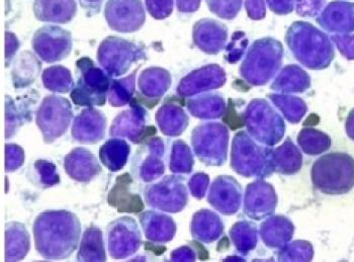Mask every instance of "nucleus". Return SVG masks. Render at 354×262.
Returning <instances> with one entry per match:
<instances>
[{
	"label": "nucleus",
	"instance_id": "nucleus-1",
	"mask_svg": "<svg viewBox=\"0 0 354 262\" xmlns=\"http://www.w3.org/2000/svg\"><path fill=\"white\" fill-rule=\"evenodd\" d=\"M32 232L41 256L47 261H61L77 249L82 224L72 212L46 211L35 220Z\"/></svg>",
	"mask_w": 354,
	"mask_h": 262
},
{
	"label": "nucleus",
	"instance_id": "nucleus-2",
	"mask_svg": "<svg viewBox=\"0 0 354 262\" xmlns=\"http://www.w3.org/2000/svg\"><path fill=\"white\" fill-rule=\"evenodd\" d=\"M78 78L72 88L70 97L74 104L80 106H102L108 98L111 76L89 57H82L76 62Z\"/></svg>",
	"mask_w": 354,
	"mask_h": 262
},
{
	"label": "nucleus",
	"instance_id": "nucleus-3",
	"mask_svg": "<svg viewBox=\"0 0 354 262\" xmlns=\"http://www.w3.org/2000/svg\"><path fill=\"white\" fill-rule=\"evenodd\" d=\"M143 59H146L143 46L119 37H108L98 48V63L111 77L124 75L134 63Z\"/></svg>",
	"mask_w": 354,
	"mask_h": 262
},
{
	"label": "nucleus",
	"instance_id": "nucleus-4",
	"mask_svg": "<svg viewBox=\"0 0 354 262\" xmlns=\"http://www.w3.org/2000/svg\"><path fill=\"white\" fill-rule=\"evenodd\" d=\"M73 119L71 104L67 98L49 95L44 98L37 111V126L46 144L53 143L68 130Z\"/></svg>",
	"mask_w": 354,
	"mask_h": 262
},
{
	"label": "nucleus",
	"instance_id": "nucleus-5",
	"mask_svg": "<svg viewBox=\"0 0 354 262\" xmlns=\"http://www.w3.org/2000/svg\"><path fill=\"white\" fill-rule=\"evenodd\" d=\"M147 111L142 104L133 98L130 108L122 111L113 120L109 129V136L115 138H126L134 144H141L146 139L156 134L154 127L146 126Z\"/></svg>",
	"mask_w": 354,
	"mask_h": 262
},
{
	"label": "nucleus",
	"instance_id": "nucleus-6",
	"mask_svg": "<svg viewBox=\"0 0 354 262\" xmlns=\"http://www.w3.org/2000/svg\"><path fill=\"white\" fill-rule=\"evenodd\" d=\"M106 241L109 255L113 259H126L139 250L142 236L136 221L122 217L106 227Z\"/></svg>",
	"mask_w": 354,
	"mask_h": 262
},
{
	"label": "nucleus",
	"instance_id": "nucleus-7",
	"mask_svg": "<svg viewBox=\"0 0 354 262\" xmlns=\"http://www.w3.org/2000/svg\"><path fill=\"white\" fill-rule=\"evenodd\" d=\"M32 46L35 53L44 62H58L71 53V34L57 26H45L35 32Z\"/></svg>",
	"mask_w": 354,
	"mask_h": 262
},
{
	"label": "nucleus",
	"instance_id": "nucleus-8",
	"mask_svg": "<svg viewBox=\"0 0 354 262\" xmlns=\"http://www.w3.org/2000/svg\"><path fill=\"white\" fill-rule=\"evenodd\" d=\"M104 15L109 28L119 32H137L146 21L142 0H108Z\"/></svg>",
	"mask_w": 354,
	"mask_h": 262
},
{
	"label": "nucleus",
	"instance_id": "nucleus-9",
	"mask_svg": "<svg viewBox=\"0 0 354 262\" xmlns=\"http://www.w3.org/2000/svg\"><path fill=\"white\" fill-rule=\"evenodd\" d=\"M163 143L159 138L146 139L140 144L132 159L133 176L143 183L156 180L163 174Z\"/></svg>",
	"mask_w": 354,
	"mask_h": 262
},
{
	"label": "nucleus",
	"instance_id": "nucleus-10",
	"mask_svg": "<svg viewBox=\"0 0 354 262\" xmlns=\"http://www.w3.org/2000/svg\"><path fill=\"white\" fill-rule=\"evenodd\" d=\"M138 82L140 93H136L134 100L143 106L153 109L158 104L167 88H169L171 79L169 73L165 70L152 67L144 70L140 74Z\"/></svg>",
	"mask_w": 354,
	"mask_h": 262
},
{
	"label": "nucleus",
	"instance_id": "nucleus-11",
	"mask_svg": "<svg viewBox=\"0 0 354 262\" xmlns=\"http://www.w3.org/2000/svg\"><path fill=\"white\" fill-rule=\"evenodd\" d=\"M106 118L93 108L83 110L72 124V137L82 144H96L106 135Z\"/></svg>",
	"mask_w": 354,
	"mask_h": 262
},
{
	"label": "nucleus",
	"instance_id": "nucleus-12",
	"mask_svg": "<svg viewBox=\"0 0 354 262\" xmlns=\"http://www.w3.org/2000/svg\"><path fill=\"white\" fill-rule=\"evenodd\" d=\"M132 185L133 178L128 172L118 176L115 185L109 191V206L119 213L137 214L143 211V200L140 194L133 193Z\"/></svg>",
	"mask_w": 354,
	"mask_h": 262
},
{
	"label": "nucleus",
	"instance_id": "nucleus-13",
	"mask_svg": "<svg viewBox=\"0 0 354 262\" xmlns=\"http://www.w3.org/2000/svg\"><path fill=\"white\" fill-rule=\"evenodd\" d=\"M64 167L69 178L80 183H89L102 172V166L93 153L82 147L66 155Z\"/></svg>",
	"mask_w": 354,
	"mask_h": 262
},
{
	"label": "nucleus",
	"instance_id": "nucleus-14",
	"mask_svg": "<svg viewBox=\"0 0 354 262\" xmlns=\"http://www.w3.org/2000/svg\"><path fill=\"white\" fill-rule=\"evenodd\" d=\"M36 91H32L17 100L8 97L6 102V137L12 138L21 126L32 121V111L37 104Z\"/></svg>",
	"mask_w": 354,
	"mask_h": 262
},
{
	"label": "nucleus",
	"instance_id": "nucleus-15",
	"mask_svg": "<svg viewBox=\"0 0 354 262\" xmlns=\"http://www.w3.org/2000/svg\"><path fill=\"white\" fill-rule=\"evenodd\" d=\"M76 10L75 0H36L34 3L35 17L44 23H69Z\"/></svg>",
	"mask_w": 354,
	"mask_h": 262
},
{
	"label": "nucleus",
	"instance_id": "nucleus-16",
	"mask_svg": "<svg viewBox=\"0 0 354 262\" xmlns=\"http://www.w3.org/2000/svg\"><path fill=\"white\" fill-rule=\"evenodd\" d=\"M226 37V27L214 19H202L194 28L196 45L207 53L215 54L220 51Z\"/></svg>",
	"mask_w": 354,
	"mask_h": 262
},
{
	"label": "nucleus",
	"instance_id": "nucleus-17",
	"mask_svg": "<svg viewBox=\"0 0 354 262\" xmlns=\"http://www.w3.org/2000/svg\"><path fill=\"white\" fill-rule=\"evenodd\" d=\"M41 70V63L35 54L24 51L15 59L12 70V84L15 88L30 86L36 82Z\"/></svg>",
	"mask_w": 354,
	"mask_h": 262
},
{
	"label": "nucleus",
	"instance_id": "nucleus-18",
	"mask_svg": "<svg viewBox=\"0 0 354 262\" xmlns=\"http://www.w3.org/2000/svg\"><path fill=\"white\" fill-rule=\"evenodd\" d=\"M30 234L25 225L17 222L6 225V261H19L25 259L30 250Z\"/></svg>",
	"mask_w": 354,
	"mask_h": 262
},
{
	"label": "nucleus",
	"instance_id": "nucleus-19",
	"mask_svg": "<svg viewBox=\"0 0 354 262\" xmlns=\"http://www.w3.org/2000/svg\"><path fill=\"white\" fill-rule=\"evenodd\" d=\"M144 234L152 242H166L174 235V223L170 218L156 212H143L139 216Z\"/></svg>",
	"mask_w": 354,
	"mask_h": 262
},
{
	"label": "nucleus",
	"instance_id": "nucleus-20",
	"mask_svg": "<svg viewBox=\"0 0 354 262\" xmlns=\"http://www.w3.org/2000/svg\"><path fill=\"white\" fill-rule=\"evenodd\" d=\"M130 152L131 146L126 140L113 137L100 147V161L109 171L117 172L126 166Z\"/></svg>",
	"mask_w": 354,
	"mask_h": 262
},
{
	"label": "nucleus",
	"instance_id": "nucleus-21",
	"mask_svg": "<svg viewBox=\"0 0 354 262\" xmlns=\"http://www.w3.org/2000/svg\"><path fill=\"white\" fill-rule=\"evenodd\" d=\"M221 69L218 67H209L194 72L181 82L178 87V93L181 95H189L192 93L202 91L205 88H214L223 84L220 73Z\"/></svg>",
	"mask_w": 354,
	"mask_h": 262
},
{
	"label": "nucleus",
	"instance_id": "nucleus-22",
	"mask_svg": "<svg viewBox=\"0 0 354 262\" xmlns=\"http://www.w3.org/2000/svg\"><path fill=\"white\" fill-rule=\"evenodd\" d=\"M78 261H106L104 236L102 230L95 225L85 230L77 253Z\"/></svg>",
	"mask_w": 354,
	"mask_h": 262
},
{
	"label": "nucleus",
	"instance_id": "nucleus-23",
	"mask_svg": "<svg viewBox=\"0 0 354 262\" xmlns=\"http://www.w3.org/2000/svg\"><path fill=\"white\" fill-rule=\"evenodd\" d=\"M138 70H135L132 74L121 79H111L109 91V102L111 106L115 108L124 106L130 104L135 95V82H136V74Z\"/></svg>",
	"mask_w": 354,
	"mask_h": 262
},
{
	"label": "nucleus",
	"instance_id": "nucleus-24",
	"mask_svg": "<svg viewBox=\"0 0 354 262\" xmlns=\"http://www.w3.org/2000/svg\"><path fill=\"white\" fill-rule=\"evenodd\" d=\"M41 79L44 87L53 93H67L72 91L74 86L71 72L61 65L44 70Z\"/></svg>",
	"mask_w": 354,
	"mask_h": 262
},
{
	"label": "nucleus",
	"instance_id": "nucleus-25",
	"mask_svg": "<svg viewBox=\"0 0 354 262\" xmlns=\"http://www.w3.org/2000/svg\"><path fill=\"white\" fill-rule=\"evenodd\" d=\"M209 10L222 19H232L239 12L242 0H207Z\"/></svg>",
	"mask_w": 354,
	"mask_h": 262
},
{
	"label": "nucleus",
	"instance_id": "nucleus-26",
	"mask_svg": "<svg viewBox=\"0 0 354 262\" xmlns=\"http://www.w3.org/2000/svg\"><path fill=\"white\" fill-rule=\"evenodd\" d=\"M35 169L38 174L40 185L44 189L54 187L58 185L60 181L58 174H57L56 166L47 160H38L35 163Z\"/></svg>",
	"mask_w": 354,
	"mask_h": 262
},
{
	"label": "nucleus",
	"instance_id": "nucleus-27",
	"mask_svg": "<svg viewBox=\"0 0 354 262\" xmlns=\"http://www.w3.org/2000/svg\"><path fill=\"white\" fill-rule=\"evenodd\" d=\"M6 147V169L14 172L25 162V151L17 144H8Z\"/></svg>",
	"mask_w": 354,
	"mask_h": 262
},
{
	"label": "nucleus",
	"instance_id": "nucleus-28",
	"mask_svg": "<svg viewBox=\"0 0 354 262\" xmlns=\"http://www.w3.org/2000/svg\"><path fill=\"white\" fill-rule=\"evenodd\" d=\"M146 8L155 19H164L171 15L174 0H145Z\"/></svg>",
	"mask_w": 354,
	"mask_h": 262
},
{
	"label": "nucleus",
	"instance_id": "nucleus-29",
	"mask_svg": "<svg viewBox=\"0 0 354 262\" xmlns=\"http://www.w3.org/2000/svg\"><path fill=\"white\" fill-rule=\"evenodd\" d=\"M6 66L10 64L12 58L17 53L19 48V41L17 40L15 35L12 32H8L6 35Z\"/></svg>",
	"mask_w": 354,
	"mask_h": 262
},
{
	"label": "nucleus",
	"instance_id": "nucleus-30",
	"mask_svg": "<svg viewBox=\"0 0 354 262\" xmlns=\"http://www.w3.org/2000/svg\"><path fill=\"white\" fill-rule=\"evenodd\" d=\"M247 12L251 19H262L266 15L263 0H247Z\"/></svg>",
	"mask_w": 354,
	"mask_h": 262
},
{
	"label": "nucleus",
	"instance_id": "nucleus-31",
	"mask_svg": "<svg viewBox=\"0 0 354 262\" xmlns=\"http://www.w3.org/2000/svg\"><path fill=\"white\" fill-rule=\"evenodd\" d=\"M104 0H80V6L88 17L100 14Z\"/></svg>",
	"mask_w": 354,
	"mask_h": 262
},
{
	"label": "nucleus",
	"instance_id": "nucleus-32",
	"mask_svg": "<svg viewBox=\"0 0 354 262\" xmlns=\"http://www.w3.org/2000/svg\"><path fill=\"white\" fill-rule=\"evenodd\" d=\"M176 3L179 12L187 14L198 10L201 0H176Z\"/></svg>",
	"mask_w": 354,
	"mask_h": 262
},
{
	"label": "nucleus",
	"instance_id": "nucleus-33",
	"mask_svg": "<svg viewBox=\"0 0 354 262\" xmlns=\"http://www.w3.org/2000/svg\"><path fill=\"white\" fill-rule=\"evenodd\" d=\"M144 247H145L146 251H152L156 255L162 254L164 251H165V247L164 246H159L157 244L149 243V242H145L144 243Z\"/></svg>",
	"mask_w": 354,
	"mask_h": 262
}]
</instances>
